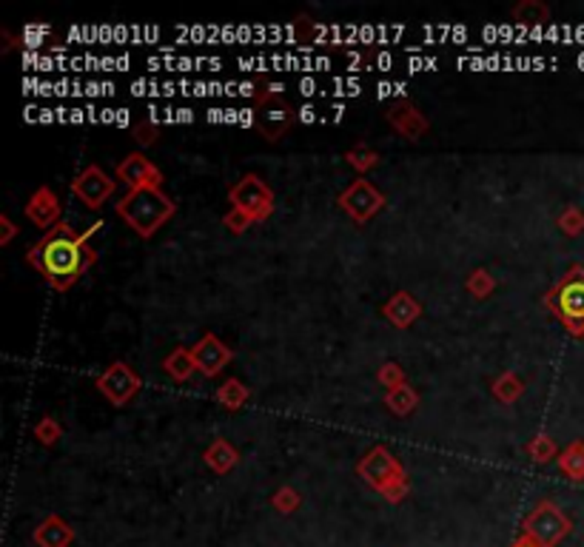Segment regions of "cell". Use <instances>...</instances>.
I'll return each instance as SVG.
<instances>
[{
  "label": "cell",
  "mask_w": 584,
  "mask_h": 547,
  "mask_svg": "<svg viewBox=\"0 0 584 547\" xmlns=\"http://www.w3.org/2000/svg\"><path fill=\"white\" fill-rule=\"evenodd\" d=\"M103 223L97 220L92 228L75 231L66 220L49 228L26 254V263L46 280L55 291H69L97 263V251L89 245V240L97 234Z\"/></svg>",
  "instance_id": "obj_1"
},
{
  "label": "cell",
  "mask_w": 584,
  "mask_h": 547,
  "mask_svg": "<svg viewBox=\"0 0 584 547\" xmlns=\"http://www.w3.org/2000/svg\"><path fill=\"white\" fill-rule=\"evenodd\" d=\"M117 214L140 240H151L157 231L177 214V205L163 188H132L117 200Z\"/></svg>",
  "instance_id": "obj_2"
},
{
  "label": "cell",
  "mask_w": 584,
  "mask_h": 547,
  "mask_svg": "<svg viewBox=\"0 0 584 547\" xmlns=\"http://www.w3.org/2000/svg\"><path fill=\"white\" fill-rule=\"evenodd\" d=\"M357 476L391 504H399L410 493V479L402 462L385 445H374L371 451L362 453V459L357 462Z\"/></svg>",
  "instance_id": "obj_3"
},
{
  "label": "cell",
  "mask_w": 584,
  "mask_h": 547,
  "mask_svg": "<svg viewBox=\"0 0 584 547\" xmlns=\"http://www.w3.org/2000/svg\"><path fill=\"white\" fill-rule=\"evenodd\" d=\"M545 308L565 325L570 336L584 333V268L570 265L568 274L545 293Z\"/></svg>",
  "instance_id": "obj_4"
},
{
  "label": "cell",
  "mask_w": 584,
  "mask_h": 547,
  "mask_svg": "<svg viewBox=\"0 0 584 547\" xmlns=\"http://www.w3.org/2000/svg\"><path fill=\"white\" fill-rule=\"evenodd\" d=\"M573 522L559 508L553 499H542L522 522V536L533 539L539 547H556L565 536H570Z\"/></svg>",
  "instance_id": "obj_5"
},
{
  "label": "cell",
  "mask_w": 584,
  "mask_h": 547,
  "mask_svg": "<svg viewBox=\"0 0 584 547\" xmlns=\"http://www.w3.org/2000/svg\"><path fill=\"white\" fill-rule=\"evenodd\" d=\"M231 208H240L254 223H266L274 214V192L259 174H243L228 192Z\"/></svg>",
  "instance_id": "obj_6"
},
{
  "label": "cell",
  "mask_w": 584,
  "mask_h": 547,
  "mask_svg": "<svg viewBox=\"0 0 584 547\" xmlns=\"http://www.w3.org/2000/svg\"><path fill=\"white\" fill-rule=\"evenodd\" d=\"M339 208L348 214L357 225L371 223L382 208H385V194L374 183H368L365 177H357L345 192L339 194Z\"/></svg>",
  "instance_id": "obj_7"
},
{
  "label": "cell",
  "mask_w": 584,
  "mask_h": 547,
  "mask_svg": "<svg viewBox=\"0 0 584 547\" xmlns=\"http://www.w3.org/2000/svg\"><path fill=\"white\" fill-rule=\"evenodd\" d=\"M297 123V112L283 94H274L263 103H254V129L263 134V140L277 143Z\"/></svg>",
  "instance_id": "obj_8"
},
{
  "label": "cell",
  "mask_w": 584,
  "mask_h": 547,
  "mask_svg": "<svg viewBox=\"0 0 584 547\" xmlns=\"http://www.w3.org/2000/svg\"><path fill=\"white\" fill-rule=\"evenodd\" d=\"M95 388L109 399V403L115 408H126L132 399L140 393L143 388V380L137 376V371H132V365H126V363H112L109 368H106L97 380H95Z\"/></svg>",
  "instance_id": "obj_9"
},
{
  "label": "cell",
  "mask_w": 584,
  "mask_h": 547,
  "mask_svg": "<svg viewBox=\"0 0 584 547\" xmlns=\"http://www.w3.org/2000/svg\"><path fill=\"white\" fill-rule=\"evenodd\" d=\"M115 185L117 183L106 174L100 165H86L83 172L72 180V192L83 205H89L92 212H100L103 203L115 194Z\"/></svg>",
  "instance_id": "obj_10"
},
{
  "label": "cell",
  "mask_w": 584,
  "mask_h": 547,
  "mask_svg": "<svg viewBox=\"0 0 584 547\" xmlns=\"http://www.w3.org/2000/svg\"><path fill=\"white\" fill-rule=\"evenodd\" d=\"M191 356H194V365H197V371L203 376H208V380H214V376H220L231 365L234 351L220 340L217 333L208 331L206 336H200V340L191 345Z\"/></svg>",
  "instance_id": "obj_11"
},
{
  "label": "cell",
  "mask_w": 584,
  "mask_h": 547,
  "mask_svg": "<svg viewBox=\"0 0 584 547\" xmlns=\"http://www.w3.org/2000/svg\"><path fill=\"white\" fill-rule=\"evenodd\" d=\"M385 120H388V125H391V129H394L399 137H405V140H410V143L422 140V137L428 134V129H430L428 117L419 112L417 103H410V100H397V103H391V106H388V112H385Z\"/></svg>",
  "instance_id": "obj_12"
},
{
  "label": "cell",
  "mask_w": 584,
  "mask_h": 547,
  "mask_svg": "<svg viewBox=\"0 0 584 547\" xmlns=\"http://www.w3.org/2000/svg\"><path fill=\"white\" fill-rule=\"evenodd\" d=\"M117 180L128 185V192H132V188H146V185L163 188V172L143 152H132L120 160Z\"/></svg>",
  "instance_id": "obj_13"
},
{
  "label": "cell",
  "mask_w": 584,
  "mask_h": 547,
  "mask_svg": "<svg viewBox=\"0 0 584 547\" xmlns=\"http://www.w3.org/2000/svg\"><path fill=\"white\" fill-rule=\"evenodd\" d=\"M26 217L43 228V234H46L49 228H55L57 223H63V205H60V197L52 192L49 185H40L32 192V197L26 200Z\"/></svg>",
  "instance_id": "obj_14"
},
{
  "label": "cell",
  "mask_w": 584,
  "mask_h": 547,
  "mask_svg": "<svg viewBox=\"0 0 584 547\" xmlns=\"http://www.w3.org/2000/svg\"><path fill=\"white\" fill-rule=\"evenodd\" d=\"M382 317L391 323L394 328L405 331L422 317V303L410 291H397L391 300L382 305Z\"/></svg>",
  "instance_id": "obj_15"
},
{
  "label": "cell",
  "mask_w": 584,
  "mask_h": 547,
  "mask_svg": "<svg viewBox=\"0 0 584 547\" xmlns=\"http://www.w3.org/2000/svg\"><path fill=\"white\" fill-rule=\"evenodd\" d=\"M32 542H35V547H72L75 544V528L63 516L49 513L32 531Z\"/></svg>",
  "instance_id": "obj_16"
},
{
  "label": "cell",
  "mask_w": 584,
  "mask_h": 547,
  "mask_svg": "<svg viewBox=\"0 0 584 547\" xmlns=\"http://www.w3.org/2000/svg\"><path fill=\"white\" fill-rule=\"evenodd\" d=\"M203 462H206V465H208L214 473H217V476H226L228 471H234L237 465H240V451H237L228 439L217 436V439H214L211 445L206 448Z\"/></svg>",
  "instance_id": "obj_17"
},
{
  "label": "cell",
  "mask_w": 584,
  "mask_h": 547,
  "mask_svg": "<svg viewBox=\"0 0 584 547\" xmlns=\"http://www.w3.org/2000/svg\"><path fill=\"white\" fill-rule=\"evenodd\" d=\"M419 403H422L419 391L410 383H405V385H399L394 391H385V408L391 411L394 416H410L419 408Z\"/></svg>",
  "instance_id": "obj_18"
},
{
  "label": "cell",
  "mask_w": 584,
  "mask_h": 547,
  "mask_svg": "<svg viewBox=\"0 0 584 547\" xmlns=\"http://www.w3.org/2000/svg\"><path fill=\"white\" fill-rule=\"evenodd\" d=\"M163 371L171 376L175 383H188L194 373H197V365H194L191 348H175L166 360H163Z\"/></svg>",
  "instance_id": "obj_19"
},
{
  "label": "cell",
  "mask_w": 584,
  "mask_h": 547,
  "mask_svg": "<svg viewBox=\"0 0 584 547\" xmlns=\"http://www.w3.org/2000/svg\"><path fill=\"white\" fill-rule=\"evenodd\" d=\"M490 393L499 399L502 405H513V403H519L522 399V393H525V380L519 376L516 371H505V373H499L493 380V385H490Z\"/></svg>",
  "instance_id": "obj_20"
},
{
  "label": "cell",
  "mask_w": 584,
  "mask_h": 547,
  "mask_svg": "<svg viewBox=\"0 0 584 547\" xmlns=\"http://www.w3.org/2000/svg\"><path fill=\"white\" fill-rule=\"evenodd\" d=\"M248 399H251V388H246V383L237 380V376H228V380L217 388V403L226 411H240Z\"/></svg>",
  "instance_id": "obj_21"
},
{
  "label": "cell",
  "mask_w": 584,
  "mask_h": 547,
  "mask_svg": "<svg viewBox=\"0 0 584 547\" xmlns=\"http://www.w3.org/2000/svg\"><path fill=\"white\" fill-rule=\"evenodd\" d=\"M556 462H559V471L568 479L581 482L584 479V442H573V445H568L559 453Z\"/></svg>",
  "instance_id": "obj_22"
},
{
  "label": "cell",
  "mask_w": 584,
  "mask_h": 547,
  "mask_svg": "<svg viewBox=\"0 0 584 547\" xmlns=\"http://www.w3.org/2000/svg\"><path fill=\"white\" fill-rule=\"evenodd\" d=\"M513 20L522 26H539V24H548L550 20V9L542 4V0H522V4L513 6Z\"/></svg>",
  "instance_id": "obj_23"
},
{
  "label": "cell",
  "mask_w": 584,
  "mask_h": 547,
  "mask_svg": "<svg viewBox=\"0 0 584 547\" xmlns=\"http://www.w3.org/2000/svg\"><path fill=\"white\" fill-rule=\"evenodd\" d=\"M528 456L536 462V465H548V462L559 459V448H556V442L548 436V433H536L528 439V445H525Z\"/></svg>",
  "instance_id": "obj_24"
},
{
  "label": "cell",
  "mask_w": 584,
  "mask_h": 547,
  "mask_svg": "<svg viewBox=\"0 0 584 547\" xmlns=\"http://www.w3.org/2000/svg\"><path fill=\"white\" fill-rule=\"evenodd\" d=\"M465 288H468L470 297H476V300H488L490 293L496 291V277H493V274H490L488 268H476V271H470V274H468Z\"/></svg>",
  "instance_id": "obj_25"
},
{
  "label": "cell",
  "mask_w": 584,
  "mask_h": 547,
  "mask_svg": "<svg viewBox=\"0 0 584 547\" xmlns=\"http://www.w3.org/2000/svg\"><path fill=\"white\" fill-rule=\"evenodd\" d=\"M345 160H348V165L354 168V172H359V174L374 172V168L379 165V154L371 149V145H365V143H359V145H354V149L345 152Z\"/></svg>",
  "instance_id": "obj_26"
},
{
  "label": "cell",
  "mask_w": 584,
  "mask_h": 547,
  "mask_svg": "<svg viewBox=\"0 0 584 547\" xmlns=\"http://www.w3.org/2000/svg\"><path fill=\"white\" fill-rule=\"evenodd\" d=\"M299 504H302V496H299V491L291 488V485H283V488H277V491L271 493V508H274L277 513H283V516L297 513Z\"/></svg>",
  "instance_id": "obj_27"
},
{
  "label": "cell",
  "mask_w": 584,
  "mask_h": 547,
  "mask_svg": "<svg viewBox=\"0 0 584 547\" xmlns=\"http://www.w3.org/2000/svg\"><path fill=\"white\" fill-rule=\"evenodd\" d=\"M377 383L385 391H394V388H399V385L408 383V373H405V368L399 363H382L379 371H377Z\"/></svg>",
  "instance_id": "obj_28"
},
{
  "label": "cell",
  "mask_w": 584,
  "mask_h": 547,
  "mask_svg": "<svg viewBox=\"0 0 584 547\" xmlns=\"http://www.w3.org/2000/svg\"><path fill=\"white\" fill-rule=\"evenodd\" d=\"M60 436H63V428H60V423L55 416H43L40 423L35 425V439L40 442V445L52 448V445H57V442H60Z\"/></svg>",
  "instance_id": "obj_29"
},
{
  "label": "cell",
  "mask_w": 584,
  "mask_h": 547,
  "mask_svg": "<svg viewBox=\"0 0 584 547\" xmlns=\"http://www.w3.org/2000/svg\"><path fill=\"white\" fill-rule=\"evenodd\" d=\"M556 223H559V228L565 231L568 237H576V234H581V231H584V214L579 212L576 205H568L565 212L559 214Z\"/></svg>",
  "instance_id": "obj_30"
},
{
  "label": "cell",
  "mask_w": 584,
  "mask_h": 547,
  "mask_svg": "<svg viewBox=\"0 0 584 547\" xmlns=\"http://www.w3.org/2000/svg\"><path fill=\"white\" fill-rule=\"evenodd\" d=\"M223 225L231 231V234H246V231L254 225V220L248 214H243L240 208H228V214L223 217Z\"/></svg>",
  "instance_id": "obj_31"
},
{
  "label": "cell",
  "mask_w": 584,
  "mask_h": 547,
  "mask_svg": "<svg viewBox=\"0 0 584 547\" xmlns=\"http://www.w3.org/2000/svg\"><path fill=\"white\" fill-rule=\"evenodd\" d=\"M160 137V129L151 120H143V123H137L135 125V140L140 143V145H151Z\"/></svg>",
  "instance_id": "obj_32"
},
{
  "label": "cell",
  "mask_w": 584,
  "mask_h": 547,
  "mask_svg": "<svg viewBox=\"0 0 584 547\" xmlns=\"http://www.w3.org/2000/svg\"><path fill=\"white\" fill-rule=\"evenodd\" d=\"M17 237V225L9 220V214H0V245H9Z\"/></svg>",
  "instance_id": "obj_33"
},
{
  "label": "cell",
  "mask_w": 584,
  "mask_h": 547,
  "mask_svg": "<svg viewBox=\"0 0 584 547\" xmlns=\"http://www.w3.org/2000/svg\"><path fill=\"white\" fill-rule=\"evenodd\" d=\"M510 547H539V544H536L533 539H528V536H522V539H516V542H513Z\"/></svg>",
  "instance_id": "obj_34"
}]
</instances>
